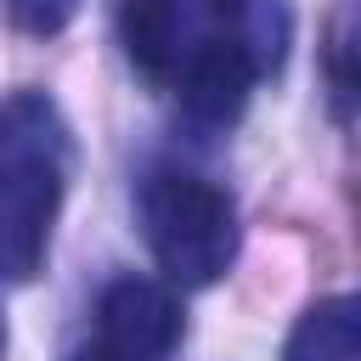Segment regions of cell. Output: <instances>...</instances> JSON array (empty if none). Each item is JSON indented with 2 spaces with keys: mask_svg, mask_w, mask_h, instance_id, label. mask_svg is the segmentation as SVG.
I'll return each mask as SVG.
<instances>
[{
  "mask_svg": "<svg viewBox=\"0 0 361 361\" xmlns=\"http://www.w3.org/2000/svg\"><path fill=\"white\" fill-rule=\"evenodd\" d=\"M203 11H214V17L237 23V17H248V11H254V0H203Z\"/></svg>",
  "mask_w": 361,
  "mask_h": 361,
  "instance_id": "cell-8",
  "label": "cell"
},
{
  "mask_svg": "<svg viewBox=\"0 0 361 361\" xmlns=\"http://www.w3.org/2000/svg\"><path fill=\"white\" fill-rule=\"evenodd\" d=\"M102 338L96 350L107 361H164L180 344V305L164 282L124 276L102 293Z\"/></svg>",
  "mask_w": 361,
  "mask_h": 361,
  "instance_id": "cell-3",
  "label": "cell"
},
{
  "mask_svg": "<svg viewBox=\"0 0 361 361\" xmlns=\"http://www.w3.org/2000/svg\"><path fill=\"white\" fill-rule=\"evenodd\" d=\"M141 226H147L152 259L180 288H209L237 259V209L203 175L158 169L141 186Z\"/></svg>",
  "mask_w": 361,
  "mask_h": 361,
  "instance_id": "cell-2",
  "label": "cell"
},
{
  "mask_svg": "<svg viewBox=\"0 0 361 361\" xmlns=\"http://www.w3.org/2000/svg\"><path fill=\"white\" fill-rule=\"evenodd\" d=\"M248 90H254V62L231 34L226 39H203V45L186 51V62H180V107L197 124H231L248 107Z\"/></svg>",
  "mask_w": 361,
  "mask_h": 361,
  "instance_id": "cell-4",
  "label": "cell"
},
{
  "mask_svg": "<svg viewBox=\"0 0 361 361\" xmlns=\"http://www.w3.org/2000/svg\"><path fill=\"white\" fill-rule=\"evenodd\" d=\"M68 361H107V355H102V350H73Z\"/></svg>",
  "mask_w": 361,
  "mask_h": 361,
  "instance_id": "cell-9",
  "label": "cell"
},
{
  "mask_svg": "<svg viewBox=\"0 0 361 361\" xmlns=\"http://www.w3.org/2000/svg\"><path fill=\"white\" fill-rule=\"evenodd\" d=\"M0 355H6V322H0Z\"/></svg>",
  "mask_w": 361,
  "mask_h": 361,
  "instance_id": "cell-10",
  "label": "cell"
},
{
  "mask_svg": "<svg viewBox=\"0 0 361 361\" xmlns=\"http://www.w3.org/2000/svg\"><path fill=\"white\" fill-rule=\"evenodd\" d=\"M355 350H361V305L350 293H333L293 322L282 361H355Z\"/></svg>",
  "mask_w": 361,
  "mask_h": 361,
  "instance_id": "cell-5",
  "label": "cell"
},
{
  "mask_svg": "<svg viewBox=\"0 0 361 361\" xmlns=\"http://www.w3.org/2000/svg\"><path fill=\"white\" fill-rule=\"evenodd\" d=\"M118 28H124V51L141 73L169 79L180 68V0H124Z\"/></svg>",
  "mask_w": 361,
  "mask_h": 361,
  "instance_id": "cell-6",
  "label": "cell"
},
{
  "mask_svg": "<svg viewBox=\"0 0 361 361\" xmlns=\"http://www.w3.org/2000/svg\"><path fill=\"white\" fill-rule=\"evenodd\" d=\"M68 169V130L56 107L34 90L6 102V141H0V276L28 282L45 265L51 220L62 203Z\"/></svg>",
  "mask_w": 361,
  "mask_h": 361,
  "instance_id": "cell-1",
  "label": "cell"
},
{
  "mask_svg": "<svg viewBox=\"0 0 361 361\" xmlns=\"http://www.w3.org/2000/svg\"><path fill=\"white\" fill-rule=\"evenodd\" d=\"M11 6V23L23 28V34H62L68 23H73V11H79V0H6Z\"/></svg>",
  "mask_w": 361,
  "mask_h": 361,
  "instance_id": "cell-7",
  "label": "cell"
}]
</instances>
